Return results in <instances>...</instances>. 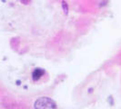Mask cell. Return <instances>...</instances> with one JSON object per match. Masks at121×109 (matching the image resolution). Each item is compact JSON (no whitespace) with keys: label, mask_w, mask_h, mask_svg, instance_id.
I'll list each match as a JSON object with an SVG mask.
<instances>
[{"label":"cell","mask_w":121,"mask_h":109,"mask_svg":"<svg viewBox=\"0 0 121 109\" xmlns=\"http://www.w3.org/2000/svg\"><path fill=\"white\" fill-rule=\"evenodd\" d=\"M36 109H56V104L49 97H40L35 103Z\"/></svg>","instance_id":"6da1fadb"},{"label":"cell","mask_w":121,"mask_h":109,"mask_svg":"<svg viewBox=\"0 0 121 109\" xmlns=\"http://www.w3.org/2000/svg\"><path fill=\"white\" fill-rule=\"evenodd\" d=\"M62 6H63V8H64V11H65V13L67 14V4H66L65 2H63V3H62Z\"/></svg>","instance_id":"3957f363"},{"label":"cell","mask_w":121,"mask_h":109,"mask_svg":"<svg viewBox=\"0 0 121 109\" xmlns=\"http://www.w3.org/2000/svg\"><path fill=\"white\" fill-rule=\"evenodd\" d=\"M44 73H45V71H44L43 69H41V68H36V70L33 72V75H32L33 79H34L35 81H37V80L44 75Z\"/></svg>","instance_id":"7a4b0ae2"}]
</instances>
